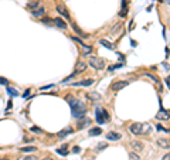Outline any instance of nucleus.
Masks as SVG:
<instances>
[{"mask_svg":"<svg viewBox=\"0 0 170 160\" xmlns=\"http://www.w3.org/2000/svg\"><path fill=\"white\" fill-rule=\"evenodd\" d=\"M71 109H72V116H74V118H81V116H84L85 112H86L85 104H82L81 101H77V102L71 106Z\"/></svg>","mask_w":170,"mask_h":160,"instance_id":"obj_1","label":"nucleus"},{"mask_svg":"<svg viewBox=\"0 0 170 160\" xmlns=\"http://www.w3.org/2000/svg\"><path fill=\"white\" fill-rule=\"evenodd\" d=\"M149 126L147 125H142V123H132L129 126V132L133 133V135H142L145 132H147Z\"/></svg>","mask_w":170,"mask_h":160,"instance_id":"obj_2","label":"nucleus"},{"mask_svg":"<svg viewBox=\"0 0 170 160\" xmlns=\"http://www.w3.org/2000/svg\"><path fill=\"white\" fill-rule=\"evenodd\" d=\"M89 65L94 70H104L105 68V61L102 58H98V57H91L89 58Z\"/></svg>","mask_w":170,"mask_h":160,"instance_id":"obj_3","label":"nucleus"},{"mask_svg":"<svg viewBox=\"0 0 170 160\" xmlns=\"http://www.w3.org/2000/svg\"><path fill=\"white\" fill-rule=\"evenodd\" d=\"M127 84H129V81H115V82L111 85V89L115 91V92H116V91H121L122 88L126 86Z\"/></svg>","mask_w":170,"mask_h":160,"instance_id":"obj_4","label":"nucleus"},{"mask_svg":"<svg viewBox=\"0 0 170 160\" xmlns=\"http://www.w3.org/2000/svg\"><path fill=\"white\" fill-rule=\"evenodd\" d=\"M130 149L135 150V153H139L143 150V143L142 142H137V140H132L130 142Z\"/></svg>","mask_w":170,"mask_h":160,"instance_id":"obj_5","label":"nucleus"},{"mask_svg":"<svg viewBox=\"0 0 170 160\" xmlns=\"http://www.w3.org/2000/svg\"><path fill=\"white\" fill-rule=\"evenodd\" d=\"M86 68H88V65H86V62H85V61H78V62H77V65H75V72H74V74L84 72Z\"/></svg>","mask_w":170,"mask_h":160,"instance_id":"obj_6","label":"nucleus"},{"mask_svg":"<svg viewBox=\"0 0 170 160\" xmlns=\"http://www.w3.org/2000/svg\"><path fill=\"white\" fill-rule=\"evenodd\" d=\"M57 11H58L61 16H64L65 19H70V13H68V10H67V7H65L64 4H58V6H57Z\"/></svg>","mask_w":170,"mask_h":160,"instance_id":"obj_7","label":"nucleus"},{"mask_svg":"<svg viewBox=\"0 0 170 160\" xmlns=\"http://www.w3.org/2000/svg\"><path fill=\"white\" fill-rule=\"evenodd\" d=\"M89 123H91V119H89V118H86V116L84 115V116L78 118V123H77V125H78V129H82L85 125H89Z\"/></svg>","mask_w":170,"mask_h":160,"instance_id":"obj_8","label":"nucleus"},{"mask_svg":"<svg viewBox=\"0 0 170 160\" xmlns=\"http://www.w3.org/2000/svg\"><path fill=\"white\" fill-rule=\"evenodd\" d=\"M156 118H157L159 120H167L170 118V115H169V112H167V111H163V109H162V111H159V112H157Z\"/></svg>","mask_w":170,"mask_h":160,"instance_id":"obj_9","label":"nucleus"},{"mask_svg":"<svg viewBox=\"0 0 170 160\" xmlns=\"http://www.w3.org/2000/svg\"><path fill=\"white\" fill-rule=\"evenodd\" d=\"M54 24H55L58 29H62V30H64V29H67V23H65V21H64L61 17H57V19H54Z\"/></svg>","mask_w":170,"mask_h":160,"instance_id":"obj_10","label":"nucleus"},{"mask_svg":"<svg viewBox=\"0 0 170 160\" xmlns=\"http://www.w3.org/2000/svg\"><path fill=\"white\" fill-rule=\"evenodd\" d=\"M157 145H159L160 147H163V149H169L170 147V142L167 139H163V137H159V139H157Z\"/></svg>","mask_w":170,"mask_h":160,"instance_id":"obj_11","label":"nucleus"},{"mask_svg":"<svg viewBox=\"0 0 170 160\" xmlns=\"http://www.w3.org/2000/svg\"><path fill=\"white\" fill-rule=\"evenodd\" d=\"M92 84H94V80H84V81H80V82L72 84V86H89Z\"/></svg>","mask_w":170,"mask_h":160,"instance_id":"obj_12","label":"nucleus"},{"mask_svg":"<svg viewBox=\"0 0 170 160\" xmlns=\"http://www.w3.org/2000/svg\"><path fill=\"white\" fill-rule=\"evenodd\" d=\"M106 137H108V140L115 142V140H119V139H121V135H119V133H116V132H108Z\"/></svg>","mask_w":170,"mask_h":160,"instance_id":"obj_13","label":"nucleus"},{"mask_svg":"<svg viewBox=\"0 0 170 160\" xmlns=\"http://www.w3.org/2000/svg\"><path fill=\"white\" fill-rule=\"evenodd\" d=\"M86 96H88V99H91V101H95V102H96V101H101V99H102V96H101V95H99L98 92H89V94H88Z\"/></svg>","mask_w":170,"mask_h":160,"instance_id":"obj_14","label":"nucleus"},{"mask_svg":"<svg viewBox=\"0 0 170 160\" xmlns=\"http://www.w3.org/2000/svg\"><path fill=\"white\" fill-rule=\"evenodd\" d=\"M31 14H33L34 17H42V16L45 14V9L41 6L40 9H37V10H33V11H31Z\"/></svg>","mask_w":170,"mask_h":160,"instance_id":"obj_15","label":"nucleus"},{"mask_svg":"<svg viewBox=\"0 0 170 160\" xmlns=\"http://www.w3.org/2000/svg\"><path fill=\"white\" fill-rule=\"evenodd\" d=\"M40 7H41V3H40V1H31V3L27 4V9L31 10V11H33V10H37V9H40Z\"/></svg>","mask_w":170,"mask_h":160,"instance_id":"obj_16","label":"nucleus"},{"mask_svg":"<svg viewBox=\"0 0 170 160\" xmlns=\"http://www.w3.org/2000/svg\"><path fill=\"white\" fill-rule=\"evenodd\" d=\"M96 122H98L99 125L105 123V119H104V116H102V112H101V108H96Z\"/></svg>","mask_w":170,"mask_h":160,"instance_id":"obj_17","label":"nucleus"},{"mask_svg":"<svg viewBox=\"0 0 170 160\" xmlns=\"http://www.w3.org/2000/svg\"><path fill=\"white\" fill-rule=\"evenodd\" d=\"M72 30H74V31H75V33H77V34H78L80 37H88V36L85 34L84 31H82V30H81V29H80V27H78V26L75 24V23L72 24Z\"/></svg>","mask_w":170,"mask_h":160,"instance_id":"obj_18","label":"nucleus"},{"mask_svg":"<svg viewBox=\"0 0 170 160\" xmlns=\"http://www.w3.org/2000/svg\"><path fill=\"white\" fill-rule=\"evenodd\" d=\"M88 133H89V136H98V135L102 133V129L101 127H92Z\"/></svg>","mask_w":170,"mask_h":160,"instance_id":"obj_19","label":"nucleus"},{"mask_svg":"<svg viewBox=\"0 0 170 160\" xmlns=\"http://www.w3.org/2000/svg\"><path fill=\"white\" fill-rule=\"evenodd\" d=\"M70 133H72V129H65V130H61V132H58V135H57V136L62 139V137H65V136H67V135H70Z\"/></svg>","mask_w":170,"mask_h":160,"instance_id":"obj_20","label":"nucleus"},{"mask_svg":"<svg viewBox=\"0 0 170 160\" xmlns=\"http://www.w3.org/2000/svg\"><path fill=\"white\" fill-rule=\"evenodd\" d=\"M99 42L104 45V47H106V48H109V50H112L114 48V44L112 42H109L108 40H105V39H102V40H99Z\"/></svg>","mask_w":170,"mask_h":160,"instance_id":"obj_21","label":"nucleus"},{"mask_svg":"<svg viewBox=\"0 0 170 160\" xmlns=\"http://www.w3.org/2000/svg\"><path fill=\"white\" fill-rule=\"evenodd\" d=\"M121 29H122V23H116L112 29V34H116L118 31H121Z\"/></svg>","mask_w":170,"mask_h":160,"instance_id":"obj_22","label":"nucleus"},{"mask_svg":"<svg viewBox=\"0 0 170 160\" xmlns=\"http://www.w3.org/2000/svg\"><path fill=\"white\" fill-rule=\"evenodd\" d=\"M101 112H102V116H104L105 122H108V120L111 119V116H109V114H108V111H106V109H102V108H101Z\"/></svg>","mask_w":170,"mask_h":160,"instance_id":"obj_23","label":"nucleus"},{"mask_svg":"<svg viewBox=\"0 0 170 160\" xmlns=\"http://www.w3.org/2000/svg\"><path fill=\"white\" fill-rule=\"evenodd\" d=\"M106 146H108V143H105V142H102V143H98V145H96V149H95V150L101 152V150H104V149H105Z\"/></svg>","mask_w":170,"mask_h":160,"instance_id":"obj_24","label":"nucleus"},{"mask_svg":"<svg viewBox=\"0 0 170 160\" xmlns=\"http://www.w3.org/2000/svg\"><path fill=\"white\" fill-rule=\"evenodd\" d=\"M65 149H67V146L64 145L61 149H57V153H58V155H64V156H67V155H68V152H67Z\"/></svg>","mask_w":170,"mask_h":160,"instance_id":"obj_25","label":"nucleus"},{"mask_svg":"<svg viewBox=\"0 0 170 160\" xmlns=\"http://www.w3.org/2000/svg\"><path fill=\"white\" fill-rule=\"evenodd\" d=\"M129 160H140V157H139V155H137V153L130 152V155H129Z\"/></svg>","mask_w":170,"mask_h":160,"instance_id":"obj_26","label":"nucleus"},{"mask_svg":"<svg viewBox=\"0 0 170 160\" xmlns=\"http://www.w3.org/2000/svg\"><path fill=\"white\" fill-rule=\"evenodd\" d=\"M21 150H23V152H27V153H29V152H36L37 149H36L34 146H29V147H23Z\"/></svg>","mask_w":170,"mask_h":160,"instance_id":"obj_27","label":"nucleus"},{"mask_svg":"<svg viewBox=\"0 0 170 160\" xmlns=\"http://www.w3.org/2000/svg\"><path fill=\"white\" fill-rule=\"evenodd\" d=\"M41 23L47 24V26H51L54 23V20H51V19H41Z\"/></svg>","mask_w":170,"mask_h":160,"instance_id":"obj_28","label":"nucleus"},{"mask_svg":"<svg viewBox=\"0 0 170 160\" xmlns=\"http://www.w3.org/2000/svg\"><path fill=\"white\" fill-rule=\"evenodd\" d=\"M119 67H122V64H116V65H111V67H108V70H109V71H115V70H118Z\"/></svg>","mask_w":170,"mask_h":160,"instance_id":"obj_29","label":"nucleus"},{"mask_svg":"<svg viewBox=\"0 0 170 160\" xmlns=\"http://www.w3.org/2000/svg\"><path fill=\"white\" fill-rule=\"evenodd\" d=\"M91 51H92V47H89V45H84V54H91Z\"/></svg>","mask_w":170,"mask_h":160,"instance_id":"obj_30","label":"nucleus"},{"mask_svg":"<svg viewBox=\"0 0 170 160\" xmlns=\"http://www.w3.org/2000/svg\"><path fill=\"white\" fill-rule=\"evenodd\" d=\"M7 91L10 92V95H13V96H16L17 95V91L14 89V88H7Z\"/></svg>","mask_w":170,"mask_h":160,"instance_id":"obj_31","label":"nucleus"},{"mask_svg":"<svg viewBox=\"0 0 170 160\" xmlns=\"http://www.w3.org/2000/svg\"><path fill=\"white\" fill-rule=\"evenodd\" d=\"M31 132H34V133H40V135L42 133V130H41V129H39V127H34V126L31 127Z\"/></svg>","mask_w":170,"mask_h":160,"instance_id":"obj_32","label":"nucleus"},{"mask_svg":"<svg viewBox=\"0 0 170 160\" xmlns=\"http://www.w3.org/2000/svg\"><path fill=\"white\" fill-rule=\"evenodd\" d=\"M72 40H75L77 42H80V44H81V45L84 47V42H82V40H81V39H78V37H72Z\"/></svg>","mask_w":170,"mask_h":160,"instance_id":"obj_33","label":"nucleus"},{"mask_svg":"<svg viewBox=\"0 0 170 160\" xmlns=\"http://www.w3.org/2000/svg\"><path fill=\"white\" fill-rule=\"evenodd\" d=\"M21 160H37V157L36 156H27V157H24V159Z\"/></svg>","mask_w":170,"mask_h":160,"instance_id":"obj_34","label":"nucleus"},{"mask_svg":"<svg viewBox=\"0 0 170 160\" xmlns=\"http://www.w3.org/2000/svg\"><path fill=\"white\" fill-rule=\"evenodd\" d=\"M0 84H1V85H7V80H6V78H1V77H0Z\"/></svg>","mask_w":170,"mask_h":160,"instance_id":"obj_35","label":"nucleus"},{"mask_svg":"<svg viewBox=\"0 0 170 160\" xmlns=\"http://www.w3.org/2000/svg\"><path fill=\"white\" fill-rule=\"evenodd\" d=\"M146 75H147V77H149V78H152V80L155 81V82H157V78H156V77H153V75H152V74H146Z\"/></svg>","mask_w":170,"mask_h":160,"instance_id":"obj_36","label":"nucleus"},{"mask_svg":"<svg viewBox=\"0 0 170 160\" xmlns=\"http://www.w3.org/2000/svg\"><path fill=\"white\" fill-rule=\"evenodd\" d=\"M34 137H24V142H33Z\"/></svg>","mask_w":170,"mask_h":160,"instance_id":"obj_37","label":"nucleus"},{"mask_svg":"<svg viewBox=\"0 0 170 160\" xmlns=\"http://www.w3.org/2000/svg\"><path fill=\"white\" fill-rule=\"evenodd\" d=\"M80 152H81V149H80L78 146H75V147H74V153H80Z\"/></svg>","mask_w":170,"mask_h":160,"instance_id":"obj_38","label":"nucleus"},{"mask_svg":"<svg viewBox=\"0 0 170 160\" xmlns=\"http://www.w3.org/2000/svg\"><path fill=\"white\" fill-rule=\"evenodd\" d=\"M163 160H170V153L165 155V156H163Z\"/></svg>","mask_w":170,"mask_h":160,"instance_id":"obj_39","label":"nucleus"},{"mask_svg":"<svg viewBox=\"0 0 170 160\" xmlns=\"http://www.w3.org/2000/svg\"><path fill=\"white\" fill-rule=\"evenodd\" d=\"M74 75H75V74H72L71 77H68V78H65V80H64V82H67V81H71V80H72V78H74Z\"/></svg>","mask_w":170,"mask_h":160,"instance_id":"obj_40","label":"nucleus"},{"mask_svg":"<svg viewBox=\"0 0 170 160\" xmlns=\"http://www.w3.org/2000/svg\"><path fill=\"white\" fill-rule=\"evenodd\" d=\"M48 88H54V85H47V86H42V89H48Z\"/></svg>","mask_w":170,"mask_h":160,"instance_id":"obj_41","label":"nucleus"},{"mask_svg":"<svg viewBox=\"0 0 170 160\" xmlns=\"http://www.w3.org/2000/svg\"><path fill=\"white\" fill-rule=\"evenodd\" d=\"M29 94H30V89H27V91H26V92H24V95H23V96H24V98H26V96H27V95H29Z\"/></svg>","mask_w":170,"mask_h":160,"instance_id":"obj_42","label":"nucleus"},{"mask_svg":"<svg viewBox=\"0 0 170 160\" xmlns=\"http://www.w3.org/2000/svg\"><path fill=\"white\" fill-rule=\"evenodd\" d=\"M163 3H166V4H169L170 6V0H163Z\"/></svg>","mask_w":170,"mask_h":160,"instance_id":"obj_43","label":"nucleus"},{"mask_svg":"<svg viewBox=\"0 0 170 160\" xmlns=\"http://www.w3.org/2000/svg\"><path fill=\"white\" fill-rule=\"evenodd\" d=\"M42 160H54V159H51V157H45V159H42Z\"/></svg>","mask_w":170,"mask_h":160,"instance_id":"obj_44","label":"nucleus"},{"mask_svg":"<svg viewBox=\"0 0 170 160\" xmlns=\"http://www.w3.org/2000/svg\"><path fill=\"white\" fill-rule=\"evenodd\" d=\"M159 1H162V3H163V0H159Z\"/></svg>","mask_w":170,"mask_h":160,"instance_id":"obj_45","label":"nucleus"},{"mask_svg":"<svg viewBox=\"0 0 170 160\" xmlns=\"http://www.w3.org/2000/svg\"><path fill=\"white\" fill-rule=\"evenodd\" d=\"M88 160H92V159H88Z\"/></svg>","mask_w":170,"mask_h":160,"instance_id":"obj_46","label":"nucleus"}]
</instances>
